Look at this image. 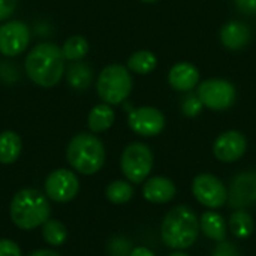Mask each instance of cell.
<instances>
[{
	"label": "cell",
	"instance_id": "cell-1",
	"mask_svg": "<svg viewBox=\"0 0 256 256\" xmlns=\"http://www.w3.org/2000/svg\"><path fill=\"white\" fill-rule=\"evenodd\" d=\"M24 70L39 87H54L64 74V57L62 48L52 42L38 44L26 57Z\"/></svg>",
	"mask_w": 256,
	"mask_h": 256
},
{
	"label": "cell",
	"instance_id": "cell-2",
	"mask_svg": "<svg viewBox=\"0 0 256 256\" xmlns=\"http://www.w3.org/2000/svg\"><path fill=\"white\" fill-rule=\"evenodd\" d=\"M9 214L15 226L30 231L50 219L51 207L46 196L38 189H22L12 198Z\"/></svg>",
	"mask_w": 256,
	"mask_h": 256
},
{
	"label": "cell",
	"instance_id": "cell-3",
	"mask_svg": "<svg viewBox=\"0 0 256 256\" xmlns=\"http://www.w3.org/2000/svg\"><path fill=\"white\" fill-rule=\"evenodd\" d=\"M200 222L195 213L184 206H178L168 212L162 222L160 236L164 243L177 250H184L194 246L198 238Z\"/></svg>",
	"mask_w": 256,
	"mask_h": 256
},
{
	"label": "cell",
	"instance_id": "cell-4",
	"mask_svg": "<svg viewBox=\"0 0 256 256\" xmlns=\"http://www.w3.org/2000/svg\"><path fill=\"white\" fill-rule=\"evenodd\" d=\"M70 166L84 176L96 174L105 164V147L99 138L92 134L75 135L66 150Z\"/></svg>",
	"mask_w": 256,
	"mask_h": 256
},
{
	"label": "cell",
	"instance_id": "cell-5",
	"mask_svg": "<svg viewBox=\"0 0 256 256\" xmlns=\"http://www.w3.org/2000/svg\"><path fill=\"white\" fill-rule=\"evenodd\" d=\"M96 90L99 98L108 105H118L128 99L132 90V76L122 64L106 66L98 76Z\"/></svg>",
	"mask_w": 256,
	"mask_h": 256
},
{
	"label": "cell",
	"instance_id": "cell-6",
	"mask_svg": "<svg viewBox=\"0 0 256 256\" xmlns=\"http://www.w3.org/2000/svg\"><path fill=\"white\" fill-rule=\"evenodd\" d=\"M122 171L132 183L144 182L153 168V153L142 142L129 144L122 154Z\"/></svg>",
	"mask_w": 256,
	"mask_h": 256
},
{
	"label": "cell",
	"instance_id": "cell-7",
	"mask_svg": "<svg viewBox=\"0 0 256 256\" xmlns=\"http://www.w3.org/2000/svg\"><path fill=\"white\" fill-rule=\"evenodd\" d=\"M198 98L201 99L204 106H208L214 111L228 110L236 100V88L234 86L220 78L207 80L198 87Z\"/></svg>",
	"mask_w": 256,
	"mask_h": 256
},
{
	"label": "cell",
	"instance_id": "cell-8",
	"mask_svg": "<svg viewBox=\"0 0 256 256\" xmlns=\"http://www.w3.org/2000/svg\"><path fill=\"white\" fill-rule=\"evenodd\" d=\"M194 196L208 208H219L228 200V192L224 183L213 174H200L192 183Z\"/></svg>",
	"mask_w": 256,
	"mask_h": 256
},
{
	"label": "cell",
	"instance_id": "cell-9",
	"mask_svg": "<svg viewBox=\"0 0 256 256\" xmlns=\"http://www.w3.org/2000/svg\"><path fill=\"white\" fill-rule=\"evenodd\" d=\"M30 42V28L18 20L6 21L0 26V52L6 57L20 56Z\"/></svg>",
	"mask_w": 256,
	"mask_h": 256
},
{
	"label": "cell",
	"instance_id": "cell-10",
	"mask_svg": "<svg viewBox=\"0 0 256 256\" xmlns=\"http://www.w3.org/2000/svg\"><path fill=\"white\" fill-rule=\"evenodd\" d=\"M80 189L78 177L64 168L52 171L45 180L46 196L56 202H68L74 200Z\"/></svg>",
	"mask_w": 256,
	"mask_h": 256
},
{
	"label": "cell",
	"instance_id": "cell-11",
	"mask_svg": "<svg viewBox=\"0 0 256 256\" xmlns=\"http://www.w3.org/2000/svg\"><path fill=\"white\" fill-rule=\"evenodd\" d=\"M129 126L134 132L142 136H154L165 128L164 114L153 106H141L136 110L129 108Z\"/></svg>",
	"mask_w": 256,
	"mask_h": 256
},
{
	"label": "cell",
	"instance_id": "cell-12",
	"mask_svg": "<svg viewBox=\"0 0 256 256\" xmlns=\"http://www.w3.org/2000/svg\"><path fill=\"white\" fill-rule=\"evenodd\" d=\"M248 142L243 134L237 130H228L218 136L214 141V156L222 162H236L246 152Z\"/></svg>",
	"mask_w": 256,
	"mask_h": 256
},
{
	"label": "cell",
	"instance_id": "cell-13",
	"mask_svg": "<svg viewBox=\"0 0 256 256\" xmlns=\"http://www.w3.org/2000/svg\"><path fill=\"white\" fill-rule=\"evenodd\" d=\"M256 201V172H243L231 183L230 202L234 207L249 206Z\"/></svg>",
	"mask_w": 256,
	"mask_h": 256
},
{
	"label": "cell",
	"instance_id": "cell-14",
	"mask_svg": "<svg viewBox=\"0 0 256 256\" xmlns=\"http://www.w3.org/2000/svg\"><path fill=\"white\" fill-rule=\"evenodd\" d=\"M144 198L154 204H165L170 202L176 196V186L166 177H152L146 182L142 188Z\"/></svg>",
	"mask_w": 256,
	"mask_h": 256
},
{
	"label": "cell",
	"instance_id": "cell-15",
	"mask_svg": "<svg viewBox=\"0 0 256 256\" xmlns=\"http://www.w3.org/2000/svg\"><path fill=\"white\" fill-rule=\"evenodd\" d=\"M168 81L172 88L178 92H188L196 87L200 81V72L190 63H177L171 68Z\"/></svg>",
	"mask_w": 256,
	"mask_h": 256
},
{
	"label": "cell",
	"instance_id": "cell-16",
	"mask_svg": "<svg viewBox=\"0 0 256 256\" xmlns=\"http://www.w3.org/2000/svg\"><path fill=\"white\" fill-rule=\"evenodd\" d=\"M220 40L230 50H242L250 40V30L240 21H231L222 27Z\"/></svg>",
	"mask_w": 256,
	"mask_h": 256
},
{
	"label": "cell",
	"instance_id": "cell-17",
	"mask_svg": "<svg viewBox=\"0 0 256 256\" xmlns=\"http://www.w3.org/2000/svg\"><path fill=\"white\" fill-rule=\"evenodd\" d=\"M22 150V141L18 134L4 130L0 134V164H14Z\"/></svg>",
	"mask_w": 256,
	"mask_h": 256
},
{
	"label": "cell",
	"instance_id": "cell-18",
	"mask_svg": "<svg viewBox=\"0 0 256 256\" xmlns=\"http://www.w3.org/2000/svg\"><path fill=\"white\" fill-rule=\"evenodd\" d=\"M200 226H201L202 232L212 240L224 242L226 237V222L216 212H206L201 216Z\"/></svg>",
	"mask_w": 256,
	"mask_h": 256
},
{
	"label": "cell",
	"instance_id": "cell-19",
	"mask_svg": "<svg viewBox=\"0 0 256 256\" xmlns=\"http://www.w3.org/2000/svg\"><path fill=\"white\" fill-rule=\"evenodd\" d=\"M114 120H116V114L112 108L108 104H100L92 108L87 122H88L90 130L94 134H99V132H105L106 129H110Z\"/></svg>",
	"mask_w": 256,
	"mask_h": 256
},
{
	"label": "cell",
	"instance_id": "cell-20",
	"mask_svg": "<svg viewBox=\"0 0 256 256\" xmlns=\"http://www.w3.org/2000/svg\"><path fill=\"white\" fill-rule=\"evenodd\" d=\"M92 80H93L92 69L86 63L72 62V64H69L66 70V81L70 87L76 90H86L87 87H90Z\"/></svg>",
	"mask_w": 256,
	"mask_h": 256
},
{
	"label": "cell",
	"instance_id": "cell-21",
	"mask_svg": "<svg viewBox=\"0 0 256 256\" xmlns=\"http://www.w3.org/2000/svg\"><path fill=\"white\" fill-rule=\"evenodd\" d=\"M87 52H88V42L78 34L68 38L62 46V54L64 60L69 62H80L81 58L86 57Z\"/></svg>",
	"mask_w": 256,
	"mask_h": 256
},
{
	"label": "cell",
	"instance_id": "cell-22",
	"mask_svg": "<svg viewBox=\"0 0 256 256\" xmlns=\"http://www.w3.org/2000/svg\"><path fill=\"white\" fill-rule=\"evenodd\" d=\"M156 64H158V58L150 51H136L128 60V68L132 72L141 74V75L153 72L156 69Z\"/></svg>",
	"mask_w": 256,
	"mask_h": 256
},
{
	"label": "cell",
	"instance_id": "cell-23",
	"mask_svg": "<svg viewBox=\"0 0 256 256\" xmlns=\"http://www.w3.org/2000/svg\"><path fill=\"white\" fill-rule=\"evenodd\" d=\"M230 228L232 231V234L238 238H248L254 230H255V224L252 216L244 212V210H237L231 214L230 219Z\"/></svg>",
	"mask_w": 256,
	"mask_h": 256
},
{
	"label": "cell",
	"instance_id": "cell-24",
	"mask_svg": "<svg viewBox=\"0 0 256 256\" xmlns=\"http://www.w3.org/2000/svg\"><path fill=\"white\" fill-rule=\"evenodd\" d=\"M42 237L51 246H62L68 238V230L62 222L48 219L42 225Z\"/></svg>",
	"mask_w": 256,
	"mask_h": 256
},
{
	"label": "cell",
	"instance_id": "cell-25",
	"mask_svg": "<svg viewBox=\"0 0 256 256\" xmlns=\"http://www.w3.org/2000/svg\"><path fill=\"white\" fill-rule=\"evenodd\" d=\"M106 198L112 204H124L134 196V188L123 180H116L106 188Z\"/></svg>",
	"mask_w": 256,
	"mask_h": 256
},
{
	"label": "cell",
	"instance_id": "cell-26",
	"mask_svg": "<svg viewBox=\"0 0 256 256\" xmlns=\"http://www.w3.org/2000/svg\"><path fill=\"white\" fill-rule=\"evenodd\" d=\"M202 102L198 98V94H188L182 104V111L188 117H195L202 111Z\"/></svg>",
	"mask_w": 256,
	"mask_h": 256
},
{
	"label": "cell",
	"instance_id": "cell-27",
	"mask_svg": "<svg viewBox=\"0 0 256 256\" xmlns=\"http://www.w3.org/2000/svg\"><path fill=\"white\" fill-rule=\"evenodd\" d=\"M0 256H22L20 246L8 238L0 240Z\"/></svg>",
	"mask_w": 256,
	"mask_h": 256
},
{
	"label": "cell",
	"instance_id": "cell-28",
	"mask_svg": "<svg viewBox=\"0 0 256 256\" xmlns=\"http://www.w3.org/2000/svg\"><path fill=\"white\" fill-rule=\"evenodd\" d=\"M18 0H0V21L8 20L16 9Z\"/></svg>",
	"mask_w": 256,
	"mask_h": 256
},
{
	"label": "cell",
	"instance_id": "cell-29",
	"mask_svg": "<svg viewBox=\"0 0 256 256\" xmlns=\"http://www.w3.org/2000/svg\"><path fill=\"white\" fill-rule=\"evenodd\" d=\"M236 4L246 15L256 14V0H236Z\"/></svg>",
	"mask_w": 256,
	"mask_h": 256
},
{
	"label": "cell",
	"instance_id": "cell-30",
	"mask_svg": "<svg viewBox=\"0 0 256 256\" xmlns=\"http://www.w3.org/2000/svg\"><path fill=\"white\" fill-rule=\"evenodd\" d=\"M129 256H154V254L147 248H135Z\"/></svg>",
	"mask_w": 256,
	"mask_h": 256
},
{
	"label": "cell",
	"instance_id": "cell-31",
	"mask_svg": "<svg viewBox=\"0 0 256 256\" xmlns=\"http://www.w3.org/2000/svg\"><path fill=\"white\" fill-rule=\"evenodd\" d=\"M28 256H60L57 252H54V250H46V249H42V250H36V252H33L32 255Z\"/></svg>",
	"mask_w": 256,
	"mask_h": 256
},
{
	"label": "cell",
	"instance_id": "cell-32",
	"mask_svg": "<svg viewBox=\"0 0 256 256\" xmlns=\"http://www.w3.org/2000/svg\"><path fill=\"white\" fill-rule=\"evenodd\" d=\"M170 256H189V255H186V254H183V252H176V254H172V255H170Z\"/></svg>",
	"mask_w": 256,
	"mask_h": 256
},
{
	"label": "cell",
	"instance_id": "cell-33",
	"mask_svg": "<svg viewBox=\"0 0 256 256\" xmlns=\"http://www.w3.org/2000/svg\"><path fill=\"white\" fill-rule=\"evenodd\" d=\"M142 2H147V3H152V2H156V0H142Z\"/></svg>",
	"mask_w": 256,
	"mask_h": 256
}]
</instances>
